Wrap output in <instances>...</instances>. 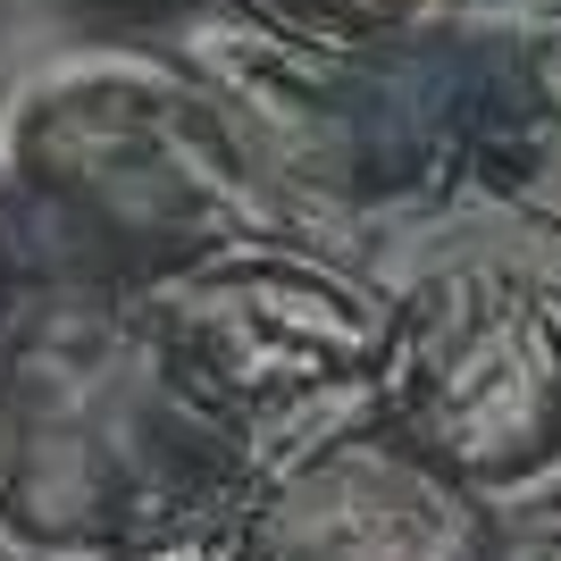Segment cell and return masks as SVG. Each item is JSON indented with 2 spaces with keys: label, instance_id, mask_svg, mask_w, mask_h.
<instances>
[{
  "label": "cell",
  "instance_id": "obj_2",
  "mask_svg": "<svg viewBox=\"0 0 561 561\" xmlns=\"http://www.w3.org/2000/svg\"><path fill=\"white\" fill-rule=\"evenodd\" d=\"M260 453L160 369L117 294L43 285L0 335V561H126L218 528Z\"/></svg>",
  "mask_w": 561,
  "mask_h": 561
},
{
  "label": "cell",
  "instance_id": "obj_8",
  "mask_svg": "<svg viewBox=\"0 0 561 561\" xmlns=\"http://www.w3.org/2000/svg\"><path fill=\"white\" fill-rule=\"evenodd\" d=\"M227 18L285 34V43H319V50H386V43H427L453 34L461 0H218Z\"/></svg>",
  "mask_w": 561,
  "mask_h": 561
},
{
  "label": "cell",
  "instance_id": "obj_11",
  "mask_svg": "<svg viewBox=\"0 0 561 561\" xmlns=\"http://www.w3.org/2000/svg\"><path fill=\"white\" fill-rule=\"evenodd\" d=\"M126 561H227V545H218V528H193V537H168V545L126 553Z\"/></svg>",
  "mask_w": 561,
  "mask_h": 561
},
{
  "label": "cell",
  "instance_id": "obj_6",
  "mask_svg": "<svg viewBox=\"0 0 561 561\" xmlns=\"http://www.w3.org/2000/svg\"><path fill=\"white\" fill-rule=\"evenodd\" d=\"M218 545L227 561H486L494 512H478L360 402L260 453Z\"/></svg>",
  "mask_w": 561,
  "mask_h": 561
},
{
  "label": "cell",
  "instance_id": "obj_5",
  "mask_svg": "<svg viewBox=\"0 0 561 561\" xmlns=\"http://www.w3.org/2000/svg\"><path fill=\"white\" fill-rule=\"evenodd\" d=\"M369 411L494 519L561 503V285L503 252L394 294Z\"/></svg>",
  "mask_w": 561,
  "mask_h": 561
},
{
  "label": "cell",
  "instance_id": "obj_4",
  "mask_svg": "<svg viewBox=\"0 0 561 561\" xmlns=\"http://www.w3.org/2000/svg\"><path fill=\"white\" fill-rule=\"evenodd\" d=\"M160 369L252 453L360 411L394 294L302 234H234L117 294Z\"/></svg>",
  "mask_w": 561,
  "mask_h": 561
},
{
  "label": "cell",
  "instance_id": "obj_9",
  "mask_svg": "<svg viewBox=\"0 0 561 561\" xmlns=\"http://www.w3.org/2000/svg\"><path fill=\"white\" fill-rule=\"evenodd\" d=\"M486 561H561V503H545V512H519V519H494Z\"/></svg>",
  "mask_w": 561,
  "mask_h": 561
},
{
  "label": "cell",
  "instance_id": "obj_3",
  "mask_svg": "<svg viewBox=\"0 0 561 561\" xmlns=\"http://www.w3.org/2000/svg\"><path fill=\"white\" fill-rule=\"evenodd\" d=\"M227 135L294 227H386L461 193V34L386 50H319L227 18L176 43Z\"/></svg>",
  "mask_w": 561,
  "mask_h": 561
},
{
  "label": "cell",
  "instance_id": "obj_10",
  "mask_svg": "<svg viewBox=\"0 0 561 561\" xmlns=\"http://www.w3.org/2000/svg\"><path fill=\"white\" fill-rule=\"evenodd\" d=\"M34 302V260H25L18 227H9V210H0V335L18 328V310Z\"/></svg>",
  "mask_w": 561,
  "mask_h": 561
},
{
  "label": "cell",
  "instance_id": "obj_7",
  "mask_svg": "<svg viewBox=\"0 0 561 561\" xmlns=\"http://www.w3.org/2000/svg\"><path fill=\"white\" fill-rule=\"evenodd\" d=\"M461 193L561 234V9L461 34Z\"/></svg>",
  "mask_w": 561,
  "mask_h": 561
},
{
  "label": "cell",
  "instance_id": "obj_1",
  "mask_svg": "<svg viewBox=\"0 0 561 561\" xmlns=\"http://www.w3.org/2000/svg\"><path fill=\"white\" fill-rule=\"evenodd\" d=\"M0 210L34 285L76 294H135L234 234H302L202 76L151 43L50 50L0 93Z\"/></svg>",
  "mask_w": 561,
  "mask_h": 561
},
{
  "label": "cell",
  "instance_id": "obj_12",
  "mask_svg": "<svg viewBox=\"0 0 561 561\" xmlns=\"http://www.w3.org/2000/svg\"><path fill=\"white\" fill-rule=\"evenodd\" d=\"M519 9H561V0H519Z\"/></svg>",
  "mask_w": 561,
  "mask_h": 561
}]
</instances>
